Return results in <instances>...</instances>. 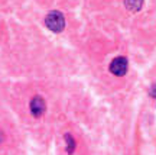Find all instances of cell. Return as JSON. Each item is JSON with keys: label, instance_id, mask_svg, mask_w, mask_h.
Instances as JSON below:
<instances>
[{"label": "cell", "instance_id": "cell-1", "mask_svg": "<svg viewBox=\"0 0 156 155\" xmlns=\"http://www.w3.org/2000/svg\"><path fill=\"white\" fill-rule=\"evenodd\" d=\"M45 25L48 26V29H51L52 32H62L65 28V17L61 12H51L45 17Z\"/></svg>", "mask_w": 156, "mask_h": 155}, {"label": "cell", "instance_id": "cell-2", "mask_svg": "<svg viewBox=\"0 0 156 155\" xmlns=\"http://www.w3.org/2000/svg\"><path fill=\"white\" fill-rule=\"evenodd\" d=\"M127 68H129V62L127 58H124V57H116L112 61V64H110V71L117 77L124 76L127 72Z\"/></svg>", "mask_w": 156, "mask_h": 155}, {"label": "cell", "instance_id": "cell-3", "mask_svg": "<svg viewBox=\"0 0 156 155\" xmlns=\"http://www.w3.org/2000/svg\"><path fill=\"white\" fill-rule=\"evenodd\" d=\"M46 110V105H45V100L41 96H35L34 99L30 100V112L35 117L42 116Z\"/></svg>", "mask_w": 156, "mask_h": 155}, {"label": "cell", "instance_id": "cell-4", "mask_svg": "<svg viewBox=\"0 0 156 155\" xmlns=\"http://www.w3.org/2000/svg\"><path fill=\"white\" fill-rule=\"evenodd\" d=\"M145 3V0H124V5L130 12H139L142 6Z\"/></svg>", "mask_w": 156, "mask_h": 155}, {"label": "cell", "instance_id": "cell-5", "mask_svg": "<svg viewBox=\"0 0 156 155\" xmlns=\"http://www.w3.org/2000/svg\"><path fill=\"white\" fill-rule=\"evenodd\" d=\"M65 142H67V152L68 154H74V151H75V141H74V138L69 133L65 135Z\"/></svg>", "mask_w": 156, "mask_h": 155}, {"label": "cell", "instance_id": "cell-6", "mask_svg": "<svg viewBox=\"0 0 156 155\" xmlns=\"http://www.w3.org/2000/svg\"><path fill=\"white\" fill-rule=\"evenodd\" d=\"M151 96H152V97H153V99L156 100V84H155V86H152V87H151Z\"/></svg>", "mask_w": 156, "mask_h": 155}, {"label": "cell", "instance_id": "cell-7", "mask_svg": "<svg viewBox=\"0 0 156 155\" xmlns=\"http://www.w3.org/2000/svg\"><path fill=\"white\" fill-rule=\"evenodd\" d=\"M2 142H3V133L0 132V144H2Z\"/></svg>", "mask_w": 156, "mask_h": 155}]
</instances>
